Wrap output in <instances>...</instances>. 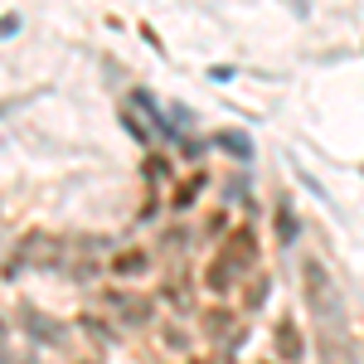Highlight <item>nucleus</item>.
<instances>
[{
	"mask_svg": "<svg viewBox=\"0 0 364 364\" xmlns=\"http://www.w3.org/2000/svg\"><path fill=\"white\" fill-rule=\"evenodd\" d=\"M277 228H282V243H296V233H301V224H296V209H291L287 199H277Z\"/></svg>",
	"mask_w": 364,
	"mask_h": 364,
	"instance_id": "obj_3",
	"label": "nucleus"
},
{
	"mask_svg": "<svg viewBox=\"0 0 364 364\" xmlns=\"http://www.w3.org/2000/svg\"><path fill=\"white\" fill-rule=\"evenodd\" d=\"M15 29H20V15H5V20H0V39H10Z\"/></svg>",
	"mask_w": 364,
	"mask_h": 364,
	"instance_id": "obj_7",
	"label": "nucleus"
},
{
	"mask_svg": "<svg viewBox=\"0 0 364 364\" xmlns=\"http://www.w3.org/2000/svg\"><path fill=\"white\" fill-rule=\"evenodd\" d=\"M306 301L326 321V336H345V301H340L336 282H331V272L321 262H306Z\"/></svg>",
	"mask_w": 364,
	"mask_h": 364,
	"instance_id": "obj_1",
	"label": "nucleus"
},
{
	"mask_svg": "<svg viewBox=\"0 0 364 364\" xmlns=\"http://www.w3.org/2000/svg\"><path fill=\"white\" fill-rule=\"evenodd\" d=\"M219 146H224V151H233L238 161H252V141L243 136V132H224V136H219Z\"/></svg>",
	"mask_w": 364,
	"mask_h": 364,
	"instance_id": "obj_4",
	"label": "nucleus"
},
{
	"mask_svg": "<svg viewBox=\"0 0 364 364\" xmlns=\"http://www.w3.org/2000/svg\"><path fill=\"white\" fill-rule=\"evenodd\" d=\"M199 190H204V180H185V185H180V195H175V204H180V209H185V204H195Z\"/></svg>",
	"mask_w": 364,
	"mask_h": 364,
	"instance_id": "obj_6",
	"label": "nucleus"
},
{
	"mask_svg": "<svg viewBox=\"0 0 364 364\" xmlns=\"http://www.w3.org/2000/svg\"><path fill=\"white\" fill-rule=\"evenodd\" d=\"M141 267H146V252H122V257L112 262L117 277H132V272H141Z\"/></svg>",
	"mask_w": 364,
	"mask_h": 364,
	"instance_id": "obj_5",
	"label": "nucleus"
},
{
	"mask_svg": "<svg viewBox=\"0 0 364 364\" xmlns=\"http://www.w3.org/2000/svg\"><path fill=\"white\" fill-rule=\"evenodd\" d=\"M277 350H282V360H306V340H301V326L291 321V316H282L277 321Z\"/></svg>",
	"mask_w": 364,
	"mask_h": 364,
	"instance_id": "obj_2",
	"label": "nucleus"
}]
</instances>
